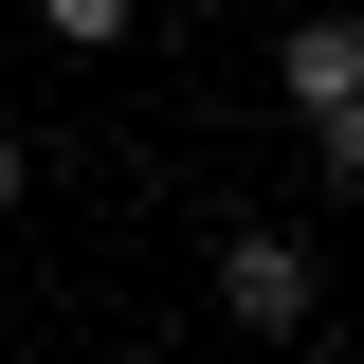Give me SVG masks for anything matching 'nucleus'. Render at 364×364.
Here are the masks:
<instances>
[{"label": "nucleus", "mask_w": 364, "mask_h": 364, "mask_svg": "<svg viewBox=\"0 0 364 364\" xmlns=\"http://www.w3.org/2000/svg\"><path fill=\"white\" fill-rule=\"evenodd\" d=\"M55 37H91V55H109V37H128V0H55Z\"/></svg>", "instance_id": "obj_3"}, {"label": "nucleus", "mask_w": 364, "mask_h": 364, "mask_svg": "<svg viewBox=\"0 0 364 364\" xmlns=\"http://www.w3.org/2000/svg\"><path fill=\"white\" fill-rule=\"evenodd\" d=\"M273 73H291V109H310V128H328V109H364V18H346V0H328V18H291V55H273Z\"/></svg>", "instance_id": "obj_2"}, {"label": "nucleus", "mask_w": 364, "mask_h": 364, "mask_svg": "<svg viewBox=\"0 0 364 364\" xmlns=\"http://www.w3.org/2000/svg\"><path fill=\"white\" fill-rule=\"evenodd\" d=\"M219 310H237V328H310V310H328L310 237H273V219H255V237H219Z\"/></svg>", "instance_id": "obj_1"}, {"label": "nucleus", "mask_w": 364, "mask_h": 364, "mask_svg": "<svg viewBox=\"0 0 364 364\" xmlns=\"http://www.w3.org/2000/svg\"><path fill=\"white\" fill-rule=\"evenodd\" d=\"M0 200H18V128H0Z\"/></svg>", "instance_id": "obj_5"}, {"label": "nucleus", "mask_w": 364, "mask_h": 364, "mask_svg": "<svg viewBox=\"0 0 364 364\" xmlns=\"http://www.w3.org/2000/svg\"><path fill=\"white\" fill-rule=\"evenodd\" d=\"M310 146H328V164H346V182H364V109H328V128H310Z\"/></svg>", "instance_id": "obj_4"}]
</instances>
